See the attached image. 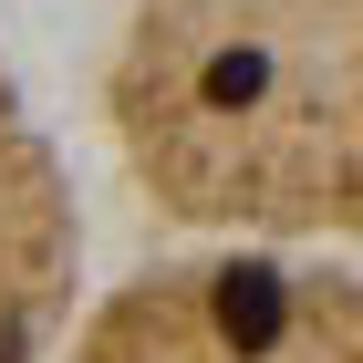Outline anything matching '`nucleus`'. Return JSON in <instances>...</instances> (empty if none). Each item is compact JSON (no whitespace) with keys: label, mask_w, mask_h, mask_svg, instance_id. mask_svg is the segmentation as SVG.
I'll return each mask as SVG.
<instances>
[{"label":"nucleus","mask_w":363,"mask_h":363,"mask_svg":"<svg viewBox=\"0 0 363 363\" xmlns=\"http://www.w3.org/2000/svg\"><path fill=\"white\" fill-rule=\"evenodd\" d=\"M104 125L197 239L363 250V0H135Z\"/></svg>","instance_id":"nucleus-1"},{"label":"nucleus","mask_w":363,"mask_h":363,"mask_svg":"<svg viewBox=\"0 0 363 363\" xmlns=\"http://www.w3.org/2000/svg\"><path fill=\"white\" fill-rule=\"evenodd\" d=\"M42 363H363V259L291 239H208L114 280Z\"/></svg>","instance_id":"nucleus-2"},{"label":"nucleus","mask_w":363,"mask_h":363,"mask_svg":"<svg viewBox=\"0 0 363 363\" xmlns=\"http://www.w3.org/2000/svg\"><path fill=\"white\" fill-rule=\"evenodd\" d=\"M73 187H62L52 145L31 125L11 62H0V363H42L62 342V301H73Z\"/></svg>","instance_id":"nucleus-3"}]
</instances>
